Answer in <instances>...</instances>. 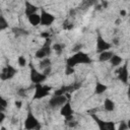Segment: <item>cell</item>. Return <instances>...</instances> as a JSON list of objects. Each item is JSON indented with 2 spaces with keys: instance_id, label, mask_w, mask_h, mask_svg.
Masks as SVG:
<instances>
[{
  "instance_id": "cell-1",
  "label": "cell",
  "mask_w": 130,
  "mask_h": 130,
  "mask_svg": "<svg viewBox=\"0 0 130 130\" xmlns=\"http://www.w3.org/2000/svg\"><path fill=\"white\" fill-rule=\"evenodd\" d=\"M92 61L90 59V57L84 53V52H78V53H74L73 55H71L70 57H68L66 59V66H70V67H75L79 64H90Z\"/></svg>"
},
{
  "instance_id": "cell-2",
  "label": "cell",
  "mask_w": 130,
  "mask_h": 130,
  "mask_svg": "<svg viewBox=\"0 0 130 130\" xmlns=\"http://www.w3.org/2000/svg\"><path fill=\"white\" fill-rule=\"evenodd\" d=\"M23 126H24L25 130H41L42 129L41 122L34 115V113H32L30 108H28V110H27V114H26Z\"/></svg>"
},
{
  "instance_id": "cell-3",
  "label": "cell",
  "mask_w": 130,
  "mask_h": 130,
  "mask_svg": "<svg viewBox=\"0 0 130 130\" xmlns=\"http://www.w3.org/2000/svg\"><path fill=\"white\" fill-rule=\"evenodd\" d=\"M52 51H53V50H52V40H51V39H47V40L45 41L44 45H43L40 49H38V50L36 51L35 57H36L37 59H40V60L45 59V58H47V57H49V56L51 55Z\"/></svg>"
},
{
  "instance_id": "cell-4",
  "label": "cell",
  "mask_w": 130,
  "mask_h": 130,
  "mask_svg": "<svg viewBox=\"0 0 130 130\" xmlns=\"http://www.w3.org/2000/svg\"><path fill=\"white\" fill-rule=\"evenodd\" d=\"M68 96H69V94H66V95H55V94H53L51 96V99L49 100V102H48L49 108L52 109V110L60 109L64 104H66L69 101Z\"/></svg>"
},
{
  "instance_id": "cell-5",
  "label": "cell",
  "mask_w": 130,
  "mask_h": 130,
  "mask_svg": "<svg viewBox=\"0 0 130 130\" xmlns=\"http://www.w3.org/2000/svg\"><path fill=\"white\" fill-rule=\"evenodd\" d=\"M81 85H82V83L80 81H75L69 85H63L60 88L56 89L54 91V94L55 95H66V94H69L73 91H76L77 89H79L81 87Z\"/></svg>"
},
{
  "instance_id": "cell-6",
  "label": "cell",
  "mask_w": 130,
  "mask_h": 130,
  "mask_svg": "<svg viewBox=\"0 0 130 130\" xmlns=\"http://www.w3.org/2000/svg\"><path fill=\"white\" fill-rule=\"evenodd\" d=\"M52 89L51 86L43 85V84H36L35 85V93L32 99L34 100H42L50 94V90Z\"/></svg>"
},
{
  "instance_id": "cell-7",
  "label": "cell",
  "mask_w": 130,
  "mask_h": 130,
  "mask_svg": "<svg viewBox=\"0 0 130 130\" xmlns=\"http://www.w3.org/2000/svg\"><path fill=\"white\" fill-rule=\"evenodd\" d=\"M17 72H18V70H17L14 66H12V65H10V64H7V65H6L5 67H3L2 70H1L0 79H1L2 81L9 80V79L13 78V77L17 74Z\"/></svg>"
},
{
  "instance_id": "cell-8",
  "label": "cell",
  "mask_w": 130,
  "mask_h": 130,
  "mask_svg": "<svg viewBox=\"0 0 130 130\" xmlns=\"http://www.w3.org/2000/svg\"><path fill=\"white\" fill-rule=\"evenodd\" d=\"M48 76H46L43 72L37 70L34 66H30V69H29V78H30V81L32 83L36 84H42L46 79H47Z\"/></svg>"
},
{
  "instance_id": "cell-9",
  "label": "cell",
  "mask_w": 130,
  "mask_h": 130,
  "mask_svg": "<svg viewBox=\"0 0 130 130\" xmlns=\"http://www.w3.org/2000/svg\"><path fill=\"white\" fill-rule=\"evenodd\" d=\"M90 116L94 120L95 124L98 125L99 130H117L116 129V125H115L114 122H112V121H104L101 118H99L95 114H92Z\"/></svg>"
},
{
  "instance_id": "cell-10",
  "label": "cell",
  "mask_w": 130,
  "mask_h": 130,
  "mask_svg": "<svg viewBox=\"0 0 130 130\" xmlns=\"http://www.w3.org/2000/svg\"><path fill=\"white\" fill-rule=\"evenodd\" d=\"M112 44L107 42L101 35H98L96 37V44H95V52L101 54L103 52H106V51H110L111 48H112Z\"/></svg>"
},
{
  "instance_id": "cell-11",
  "label": "cell",
  "mask_w": 130,
  "mask_h": 130,
  "mask_svg": "<svg viewBox=\"0 0 130 130\" xmlns=\"http://www.w3.org/2000/svg\"><path fill=\"white\" fill-rule=\"evenodd\" d=\"M41 25L43 26H50L55 21L56 17L51 12L47 11L45 8H41Z\"/></svg>"
},
{
  "instance_id": "cell-12",
  "label": "cell",
  "mask_w": 130,
  "mask_h": 130,
  "mask_svg": "<svg viewBox=\"0 0 130 130\" xmlns=\"http://www.w3.org/2000/svg\"><path fill=\"white\" fill-rule=\"evenodd\" d=\"M117 78L123 82L124 84H127L129 81V70H128V63L125 62L123 66H121L117 71Z\"/></svg>"
},
{
  "instance_id": "cell-13",
  "label": "cell",
  "mask_w": 130,
  "mask_h": 130,
  "mask_svg": "<svg viewBox=\"0 0 130 130\" xmlns=\"http://www.w3.org/2000/svg\"><path fill=\"white\" fill-rule=\"evenodd\" d=\"M73 114H74V111H73V109H72L71 104H70L69 101L60 108V115L62 117H64L65 119L66 118H69V117H72Z\"/></svg>"
},
{
  "instance_id": "cell-14",
  "label": "cell",
  "mask_w": 130,
  "mask_h": 130,
  "mask_svg": "<svg viewBox=\"0 0 130 130\" xmlns=\"http://www.w3.org/2000/svg\"><path fill=\"white\" fill-rule=\"evenodd\" d=\"M40 8L37 6V5H35V4H32L31 2H29V1H25L24 2V14L28 17L29 15H32V14H35V13H38V10H39Z\"/></svg>"
},
{
  "instance_id": "cell-15",
  "label": "cell",
  "mask_w": 130,
  "mask_h": 130,
  "mask_svg": "<svg viewBox=\"0 0 130 130\" xmlns=\"http://www.w3.org/2000/svg\"><path fill=\"white\" fill-rule=\"evenodd\" d=\"M108 89V85L101 82V81H96L95 82V86H94V94H103L105 91H107Z\"/></svg>"
},
{
  "instance_id": "cell-16",
  "label": "cell",
  "mask_w": 130,
  "mask_h": 130,
  "mask_svg": "<svg viewBox=\"0 0 130 130\" xmlns=\"http://www.w3.org/2000/svg\"><path fill=\"white\" fill-rule=\"evenodd\" d=\"M115 53L113 51H106V52H103L101 54H99V61L100 62H108L111 60V58L113 57Z\"/></svg>"
},
{
  "instance_id": "cell-17",
  "label": "cell",
  "mask_w": 130,
  "mask_h": 130,
  "mask_svg": "<svg viewBox=\"0 0 130 130\" xmlns=\"http://www.w3.org/2000/svg\"><path fill=\"white\" fill-rule=\"evenodd\" d=\"M27 20L29 24H31L32 26H38L39 24H41V15L38 13H35L32 15H29L27 17Z\"/></svg>"
},
{
  "instance_id": "cell-18",
  "label": "cell",
  "mask_w": 130,
  "mask_h": 130,
  "mask_svg": "<svg viewBox=\"0 0 130 130\" xmlns=\"http://www.w3.org/2000/svg\"><path fill=\"white\" fill-rule=\"evenodd\" d=\"M115 102L109 98H107L104 101V110L106 112H113L115 110Z\"/></svg>"
},
{
  "instance_id": "cell-19",
  "label": "cell",
  "mask_w": 130,
  "mask_h": 130,
  "mask_svg": "<svg viewBox=\"0 0 130 130\" xmlns=\"http://www.w3.org/2000/svg\"><path fill=\"white\" fill-rule=\"evenodd\" d=\"M12 32L15 37H20V36H27L29 32L28 30L22 28V27H18V26H14L12 27Z\"/></svg>"
},
{
  "instance_id": "cell-20",
  "label": "cell",
  "mask_w": 130,
  "mask_h": 130,
  "mask_svg": "<svg viewBox=\"0 0 130 130\" xmlns=\"http://www.w3.org/2000/svg\"><path fill=\"white\" fill-rule=\"evenodd\" d=\"M109 62L111 63V65H112L113 67H117V66H119V65L123 62V58H122L120 55L114 54V55H113V57L111 58V60H110Z\"/></svg>"
},
{
  "instance_id": "cell-21",
  "label": "cell",
  "mask_w": 130,
  "mask_h": 130,
  "mask_svg": "<svg viewBox=\"0 0 130 130\" xmlns=\"http://www.w3.org/2000/svg\"><path fill=\"white\" fill-rule=\"evenodd\" d=\"M50 66H52V61H51V59H50L49 57H47V58H45V59H42V60L40 61V63H39V68H40L42 71L45 70L46 68L50 67Z\"/></svg>"
},
{
  "instance_id": "cell-22",
  "label": "cell",
  "mask_w": 130,
  "mask_h": 130,
  "mask_svg": "<svg viewBox=\"0 0 130 130\" xmlns=\"http://www.w3.org/2000/svg\"><path fill=\"white\" fill-rule=\"evenodd\" d=\"M64 45L63 44H60V43H56L54 45H52V50L57 54V55H61L62 52H63V49H64Z\"/></svg>"
},
{
  "instance_id": "cell-23",
  "label": "cell",
  "mask_w": 130,
  "mask_h": 130,
  "mask_svg": "<svg viewBox=\"0 0 130 130\" xmlns=\"http://www.w3.org/2000/svg\"><path fill=\"white\" fill-rule=\"evenodd\" d=\"M65 124L69 127V128H75L77 125H78V122L74 119V117H69V118H66L65 119Z\"/></svg>"
},
{
  "instance_id": "cell-24",
  "label": "cell",
  "mask_w": 130,
  "mask_h": 130,
  "mask_svg": "<svg viewBox=\"0 0 130 130\" xmlns=\"http://www.w3.org/2000/svg\"><path fill=\"white\" fill-rule=\"evenodd\" d=\"M9 24H8V20L5 18V16L3 14H0V30H5L6 28H8Z\"/></svg>"
},
{
  "instance_id": "cell-25",
  "label": "cell",
  "mask_w": 130,
  "mask_h": 130,
  "mask_svg": "<svg viewBox=\"0 0 130 130\" xmlns=\"http://www.w3.org/2000/svg\"><path fill=\"white\" fill-rule=\"evenodd\" d=\"M7 106H8V101L4 99L3 96H1L0 98V112H4Z\"/></svg>"
},
{
  "instance_id": "cell-26",
  "label": "cell",
  "mask_w": 130,
  "mask_h": 130,
  "mask_svg": "<svg viewBox=\"0 0 130 130\" xmlns=\"http://www.w3.org/2000/svg\"><path fill=\"white\" fill-rule=\"evenodd\" d=\"M17 63H18V65H19L20 67H24V66H26L27 61H26V59H25L24 56H19V57L17 58Z\"/></svg>"
},
{
  "instance_id": "cell-27",
  "label": "cell",
  "mask_w": 130,
  "mask_h": 130,
  "mask_svg": "<svg viewBox=\"0 0 130 130\" xmlns=\"http://www.w3.org/2000/svg\"><path fill=\"white\" fill-rule=\"evenodd\" d=\"M82 47H83V45L81 44V43H76L73 47H72V52L73 53H78V52H81V49H82Z\"/></svg>"
},
{
  "instance_id": "cell-28",
  "label": "cell",
  "mask_w": 130,
  "mask_h": 130,
  "mask_svg": "<svg viewBox=\"0 0 130 130\" xmlns=\"http://www.w3.org/2000/svg\"><path fill=\"white\" fill-rule=\"evenodd\" d=\"M117 130H128V126H127V121H121L119 124V127Z\"/></svg>"
},
{
  "instance_id": "cell-29",
  "label": "cell",
  "mask_w": 130,
  "mask_h": 130,
  "mask_svg": "<svg viewBox=\"0 0 130 130\" xmlns=\"http://www.w3.org/2000/svg\"><path fill=\"white\" fill-rule=\"evenodd\" d=\"M75 72V69L73 67H70V66H66L65 65V74L66 75H71Z\"/></svg>"
},
{
  "instance_id": "cell-30",
  "label": "cell",
  "mask_w": 130,
  "mask_h": 130,
  "mask_svg": "<svg viewBox=\"0 0 130 130\" xmlns=\"http://www.w3.org/2000/svg\"><path fill=\"white\" fill-rule=\"evenodd\" d=\"M17 94H18L19 96L25 98V96H26V89H25V88H18V89H17Z\"/></svg>"
},
{
  "instance_id": "cell-31",
  "label": "cell",
  "mask_w": 130,
  "mask_h": 130,
  "mask_svg": "<svg viewBox=\"0 0 130 130\" xmlns=\"http://www.w3.org/2000/svg\"><path fill=\"white\" fill-rule=\"evenodd\" d=\"M72 27H73V24L68 23V21H64V22H63V28H64V29H70V28H72Z\"/></svg>"
},
{
  "instance_id": "cell-32",
  "label": "cell",
  "mask_w": 130,
  "mask_h": 130,
  "mask_svg": "<svg viewBox=\"0 0 130 130\" xmlns=\"http://www.w3.org/2000/svg\"><path fill=\"white\" fill-rule=\"evenodd\" d=\"M46 76H49L51 73H52V66H50V67H48V68H46L45 70H43L42 71Z\"/></svg>"
},
{
  "instance_id": "cell-33",
  "label": "cell",
  "mask_w": 130,
  "mask_h": 130,
  "mask_svg": "<svg viewBox=\"0 0 130 130\" xmlns=\"http://www.w3.org/2000/svg\"><path fill=\"white\" fill-rule=\"evenodd\" d=\"M50 37H51V34L49 32V31H44V32H42L41 34V38H44V39H50Z\"/></svg>"
},
{
  "instance_id": "cell-34",
  "label": "cell",
  "mask_w": 130,
  "mask_h": 130,
  "mask_svg": "<svg viewBox=\"0 0 130 130\" xmlns=\"http://www.w3.org/2000/svg\"><path fill=\"white\" fill-rule=\"evenodd\" d=\"M119 44H120V40H119V38H114V39L112 40V45L118 46Z\"/></svg>"
},
{
  "instance_id": "cell-35",
  "label": "cell",
  "mask_w": 130,
  "mask_h": 130,
  "mask_svg": "<svg viewBox=\"0 0 130 130\" xmlns=\"http://www.w3.org/2000/svg\"><path fill=\"white\" fill-rule=\"evenodd\" d=\"M4 120H5V114H4V112H0V123L2 124L4 122Z\"/></svg>"
},
{
  "instance_id": "cell-36",
  "label": "cell",
  "mask_w": 130,
  "mask_h": 130,
  "mask_svg": "<svg viewBox=\"0 0 130 130\" xmlns=\"http://www.w3.org/2000/svg\"><path fill=\"white\" fill-rule=\"evenodd\" d=\"M21 105H22V103H21L20 101H16V102H15V106H16L18 109L21 108Z\"/></svg>"
},
{
  "instance_id": "cell-37",
  "label": "cell",
  "mask_w": 130,
  "mask_h": 130,
  "mask_svg": "<svg viewBox=\"0 0 130 130\" xmlns=\"http://www.w3.org/2000/svg\"><path fill=\"white\" fill-rule=\"evenodd\" d=\"M127 98H128V100L130 102V84L128 85V89H127Z\"/></svg>"
},
{
  "instance_id": "cell-38",
  "label": "cell",
  "mask_w": 130,
  "mask_h": 130,
  "mask_svg": "<svg viewBox=\"0 0 130 130\" xmlns=\"http://www.w3.org/2000/svg\"><path fill=\"white\" fill-rule=\"evenodd\" d=\"M102 5H103V8H107V6H108V2L103 1V2H102Z\"/></svg>"
},
{
  "instance_id": "cell-39",
  "label": "cell",
  "mask_w": 130,
  "mask_h": 130,
  "mask_svg": "<svg viewBox=\"0 0 130 130\" xmlns=\"http://www.w3.org/2000/svg\"><path fill=\"white\" fill-rule=\"evenodd\" d=\"M120 15L121 16H125L126 15V11L125 10H120Z\"/></svg>"
},
{
  "instance_id": "cell-40",
  "label": "cell",
  "mask_w": 130,
  "mask_h": 130,
  "mask_svg": "<svg viewBox=\"0 0 130 130\" xmlns=\"http://www.w3.org/2000/svg\"><path fill=\"white\" fill-rule=\"evenodd\" d=\"M127 126H128V130H130V119L127 121Z\"/></svg>"
},
{
  "instance_id": "cell-41",
  "label": "cell",
  "mask_w": 130,
  "mask_h": 130,
  "mask_svg": "<svg viewBox=\"0 0 130 130\" xmlns=\"http://www.w3.org/2000/svg\"><path fill=\"white\" fill-rule=\"evenodd\" d=\"M115 23H116V25H119V23H120V19H117Z\"/></svg>"
},
{
  "instance_id": "cell-42",
  "label": "cell",
  "mask_w": 130,
  "mask_h": 130,
  "mask_svg": "<svg viewBox=\"0 0 130 130\" xmlns=\"http://www.w3.org/2000/svg\"><path fill=\"white\" fill-rule=\"evenodd\" d=\"M1 130H6V128H5V127H3V126H2V127H1Z\"/></svg>"
}]
</instances>
